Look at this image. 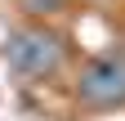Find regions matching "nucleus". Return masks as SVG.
<instances>
[{
	"instance_id": "obj_3",
	"label": "nucleus",
	"mask_w": 125,
	"mask_h": 121,
	"mask_svg": "<svg viewBox=\"0 0 125 121\" xmlns=\"http://www.w3.org/2000/svg\"><path fill=\"white\" fill-rule=\"evenodd\" d=\"M18 9L31 13V18H40V13H58V9H62V0H18Z\"/></svg>"
},
{
	"instance_id": "obj_2",
	"label": "nucleus",
	"mask_w": 125,
	"mask_h": 121,
	"mask_svg": "<svg viewBox=\"0 0 125 121\" xmlns=\"http://www.w3.org/2000/svg\"><path fill=\"white\" fill-rule=\"evenodd\" d=\"M76 99L94 112L125 108V54H94L76 72Z\"/></svg>"
},
{
	"instance_id": "obj_1",
	"label": "nucleus",
	"mask_w": 125,
	"mask_h": 121,
	"mask_svg": "<svg viewBox=\"0 0 125 121\" xmlns=\"http://www.w3.org/2000/svg\"><path fill=\"white\" fill-rule=\"evenodd\" d=\"M0 54H5V67L13 76H27V81L54 76L62 67V40L45 27H13L0 45Z\"/></svg>"
}]
</instances>
